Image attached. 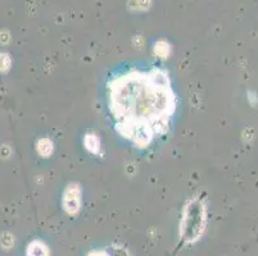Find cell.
I'll use <instances>...</instances> for the list:
<instances>
[{
	"mask_svg": "<svg viewBox=\"0 0 258 256\" xmlns=\"http://www.w3.org/2000/svg\"><path fill=\"white\" fill-rule=\"evenodd\" d=\"M108 109L114 130L139 149H145L170 130L176 95L163 69H130L107 84Z\"/></svg>",
	"mask_w": 258,
	"mask_h": 256,
	"instance_id": "6da1fadb",
	"label": "cell"
},
{
	"mask_svg": "<svg viewBox=\"0 0 258 256\" xmlns=\"http://www.w3.org/2000/svg\"><path fill=\"white\" fill-rule=\"evenodd\" d=\"M41 247H43V245H40V243L37 250H35L34 246L30 247V256H43V253H46V251H41Z\"/></svg>",
	"mask_w": 258,
	"mask_h": 256,
	"instance_id": "7a4b0ae2",
	"label": "cell"
}]
</instances>
